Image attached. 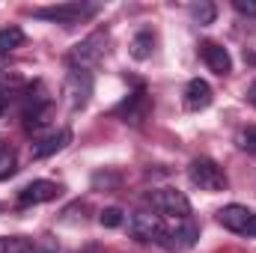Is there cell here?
I'll return each mask as SVG.
<instances>
[{
    "instance_id": "6",
    "label": "cell",
    "mask_w": 256,
    "mask_h": 253,
    "mask_svg": "<svg viewBox=\"0 0 256 253\" xmlns=\"http://www.w3.org/2000/svg\"><path fill=\"white\" fill-rule=\"evenodd\" d=\"M131 232H134V238H140V242H158V244H161V238H164V232H167V224H164V218L155 214V212H134V214H131Z\"/></svg>"
},
{
    "instance_id": "2",
    "label": "cell",
    "mask_w": 256,
    "mask_h": 253,
    "mask_svg": "<svg viewBox=\"0 0 256 253\" xmlns=\"http://www.w3.org/2000/svg\"><path fill=\"white\" fill-rule=\"evenodd\" d=\"M146 202H149L152 212L161 214V218H173V220H185V218H191V202H188V196H185L182 190H176V188L149 190Z\"/></svg>"
},
{
    "instance_id": "9",
    "label": "cell",
    "mask_w": 256,
    "mask_h": 253,
    "mask_svg": "<svg viewBox=\"0 0 256 253\" xmlns=\"http://www.w3.org/2000/svg\"><path fill=\"white\" fill-rule=\"evenodd\" d=\"M212 98H214V92H212V86H208V80H202V78H194L188 80V86H185V92H182V104H185V110H206L208 104H212Z\"/></svg>"
},
{
    "instance_id": "14",
    "label": "cell",
    "mask_w": 256,
    "mask_h": 253,
    "mask_svg": "<svg viewBox=\"0 0 256 253\" xmlns=\"http://www.w3.org/2000/svg\"><path fill=\"white\" fill-rule=\"evenodd\" d=\"M0 253H33V238H24V236H0Z\"/></svg>"
},
{
    "instance_id": "26",
    "label": "cell",
    "mask_w": 256,
    "mask_h": 253,
    "mask_svg": "<svg viewBox=\"0 0 256 253\" xmlns=\"http://www.w3.org/2000/svg\"><path fill=\"white\" fill-rule=\"evenodd\" d=\"M3 110H6V98L0 96V114H3Z\"/></svg>"
},
{
    "instance_id": "15",
    "label": "cell",
    "mask_w": 256,
    "mask_h": 253,
    "mask_svg": "<svg viewBox=\"0 0 256 253\" xmlns=\"http://www.w3.org/2000/svg\"><path fill=\"white\" fill-rule=\"evenodd\" d=\"M18 45H24V30L21 27H3L0 30V54H9Z\"/></svg>"
},
{
    "instance_id": "7",
    "label": "cell",
    "mask_w": 256,
    "mask_h": 253,
    "mask_svg": "<svg viewBox=\"0 0 256 253\" xmlns=\"http://www.w3.org/2000/svg\"><path fill=\"white\" fill-rule=\"evenodd\" d=\"M196 238H200V226L194 224L191 218H185V220H176L173 226H167V232H164V238H161V244L167 248V250H188L196 244Z\"/></svg>"
},
{
    "instance_id": "5",
    "label": "cell",
    "mask_w": 256,
    "mask_h": 253,
    "mask_svg": "<svg viewBox=\"0 0 256 253\" xmlns=\"http://www.w3.org/2000/svg\"><path fill=\"white\" fill-rule=\"evenodd\" d=\"M63 96L68 102L72 110H84L90 96H92V74L86 68H72L66 74V84H63Z\"/></svg>"
},
{
    "instance_id": "4",
    "label": "cell",
    "mask_w": 256,
    "mask_h": 253,
    "mask_svg": "<svg viewBox=\"0 0 256 253\" xmlns=\"http://www.w3.org/2000/svg\"><path fill=\"white\" fill-rule=\"evenodd\" d=\"M104 51H108V33L96 30L68 51V63H72V68H90L104 57Z\"/></svg>"
},
{
    "instance_id": "3",
    "label": "cell",
    "mask_w": 256,
    "mask_h": 253,
    "mask_svg": "<svg viewBox=\"0 0 256 253\" xmlns=\"http://www.w3.org/2000/svg\"><path fill=\"white\" fill-rule=\"evenodd\" d=\"M188 179L194 188L206 190V194H218L226 190V173L212 161V158H194L188 167Z\"/></svg>"
},
{
    "instance_id": "16",
    "label": "cell",
    "mask_w": 256,
    "mask_h": 253,
    "mask_svg": "<svg viewBox=\"0 0 256 253\" xmlns=\"http://www.w3.org/2000/svg\"><path fill=\"white\" fill-rule=\"evenodd\" d=\"M214 15H218L214 3H194V6H191V18L196 21V24H212V21H214Z\"/></svg>"
},
{
    "instance_id": "13",
    "label": "cell",
    "mask_w": 256,
    "mask_h": 253,
    "mask_svg": "<svg viewBox=\"0 0 256 253\" xmlns=\"http://www.w3.org/2000/svg\"><path fill=\"white\" fill-rule=\"evenodd\" d=\"M152 48H155L152 30H140V33L134 36V42H131V57H134V60H146V57H152Z\"/></svg>"
},
{
    "instance_id": "17",
    "label": "cell",
    "mask_w": 256,
    "mask_h": 253,
    "mask_svg": "<svg viewBox=\"0 0 256 253\" xmlns=\"http://www.w3.org/2000/svg\"><path fill=\"white\" fill-rule=\"evenodd\" d=\"M122 220H126V214H122V208H116V206H110V208H104V212L98 214V224H102V226H108V230L122 226Z\"/></svg>"
},
{
    "instance_id": "18",
    "label": "cell",
    "mask_w": 256,
    "mask_h": 253,
    "mask_svg": "<svg viewBox=\"0 0 256 253\" xmlns=\"http://www.w3.org/2000/svg\"><path fill=\"white\" fill-rule=\"evenodd\" d=\"M15 170H18V167H15V152L3 146V149H0V182H3V179H9Z\"/></svg>"
},
{
    "instance_id": "19",
    "label": "cell",
    "mask_w": 256,
    "mask_h": 253,
    "mask_svg": "<svg viewBox=\"0 0 256 253\" xmlns=\"http://www.w3.org/2000/svg\"><path fill=\"white\" fill-rule=\"evenodd\" d=\"M21 86H24V78H21V74H0V90H3V92L12 96V92L21 90Z\"/></svg>"
},
{
    "instance_id": "23",
    "label": "cell",
    "mask_w": 256,
    "mask_h": 253,
    "mask_svg": "<svg viewBox=\"0 0 256 253\" xmlns=\"http://www.w3.org/2000/svg\"><path fill=\"white\" fill-rule=\"evenodd\" d=\"M244 236H248V238H256V214H250V220H248V226H244Z\"/></svg>"
},
{
    "instance_id": "27",
    "label": "cell",
    "mask_w": 256,
    "mask_h": 253,
    "mask_svg": "<svg viewBox=\"0 0 256 253\" xmlns=\"http://www.w3.org/2000/svg\"><path fill=\"white\" fill-rule=\"evenodd\" d=\"M250 98H254V104H256V84H254V90H250Z\"/></svg>"
},
{
    "instance_id": "21",
    "label": "cell",
    "mask_w": 256,
    "mask_h": 253,
    "mask_svg": "<svg viewBox=\"0 0 256 253\" xmlns=\"http://www.w3.org/2000/svg\"><path fill=\"white\" fill-rule=\"evenodd\" d=\"M33 253H57V244H54V238H51V236H45V238L33 242Z\"/></svg>"
},
{
    "instance_id": "10",
    "label": "cell",
    "mask_w": 256,
    "mask_h": 253,
    "mask_svg": "<svg viewBox=\"0 0 256 253\" xmlns=\"http://www.w3.org/2000/svg\"><path fill=\"white\" fill-rule=\"evenodd\" d=\"M200 57H202V63L208 66L214 74H230V72H232V57H230V51H226L224 45H218V42H202V45H200Z\"/></svg>"
},
{
    "instance_id": "25",
    "label": "cell",
    "mask_w": 256,
    "mask_h": 253,
    "mask_svg": "<svg viewBox=\"0 0 256 253\" xmlns=\"http://www.w3.org/2000/svg\"><path fill=\"white\" fill-rule=\"evenodd\" d=\"M6 63H9V54H0V72L6 68Z\"/></svg>"
},
{
    "instance_id": "20",
    "label": "cell",
    "mask_w": 256,
    "mask_h": 253,
    "mask_svg": "<svg viewBox=\"0 0 256 253\" xmlns=\"http://www.w3.org/2000/svg\"><path fill=\"white\" fill-rule=\"evenodd\" d=\"M238 143H242V149H248V152H254V155H256V126L242 128V134H238Z\"/></svg>"
},
{
    "instance_id": "1",
    "label": "cell",
    "mask_w": 256,
    "mask_h": 253,
    "mask_svg": "<svg viewBox=\"0 0 256 253\" xmlns=\"http://www.w3.org/2000/svg\"><path fill=\"white\" fill-rule=\"evenodd\" d=\"M98 12V3H84V0H72V3H57V6H42L33 9V18L51 21V24H63V27H74L86 18H92Z\"/></svg>"
},
{
    "instance_id": "8",
    "label": "cell",
    "mask_w": 256,
    "mask_h": 253,
    "mask_svg": "<svg viewBox=\"0 0 256 253\" xmlns=\"http://www.w3.org/2000/svg\"><path fill=\"white\" fill-rule=\"evenodd\" d=\"M60 185L57 182H51V179H36V182H30L27 188L18 190V202L21 206H39V202H51V200H57L60 196Z\"/></svg>"
},
{
    "instance_id": "22",
    "label": "cell",
    "mask_w": 256,
    "mask_h": 253,
    "mask_svg": "<svg viewBox=\"0 0 256 253\" xmlns=\"http://www.w3.org/2000/svg\"><path fill=\"white\" fill-rule=\"evenodd\" d=\"M232 6H236V12H242V15H250V18H256V0H236Z\"/></svg>"
},
{
    "instance_id": "11",
    "label": "cell",
    "mask_w": 256,
    "mask_h": 253,
    "mask_svg": "<svg viewBox=\"0 0 256 253\" xmlns=\"http://www.w3.org/2000/svg\"><path fill=\"white\" fill-rule=\"evenodd\" d=\"M250 214H254V212H250L248 206L230 202V206H224V208L218 212V224H220L224 230H230V232H244V226H248Z\"/></svg>"
},
{
    "instance_id": "28",
    "label": "cell",
    "mask_w": 256,
    "mask_h": 253,
    "mask_svg": "<svg viewBox=\"0 0 256 253\" xmlns=\"http://www.w3.org/2000/svg\"><path fill=\"white\" fill-rule=\"evenodd\" d=\"M0 149H3V137H0Z\"/></svg>"
},
{
    "instance_id": "24",
    "label": "cell",
    "mask_w": 256,
    "mask_h": 253,
    "mask_svg": "<svg viewBox=\"0 0 256 253\" xmlns=\"http://www.w3.org/2000/svg\"><path fill=\"white\" fill-rule=\"evenodd\" d=\"M78 253H104V248L102 244H86V248H80Z\"/></svg>"
},
{
    "instance_id": "12",
    "label": "cell",
    "mask_w": 256,
    "mask_h": 253,
    "mask_svg": "<svg viewBox=\"0 0 256 253\" xmlns=\"http://www.w3.org/2000/svg\"><path fill=\"white\" fill-rule=\"evenodd\" d=\"M72 143V131L68 128H60V131H54V134H48V137H42L39 143H33V158H48V155H54V152H60Z\"/></svg>"
}]
</instances>
